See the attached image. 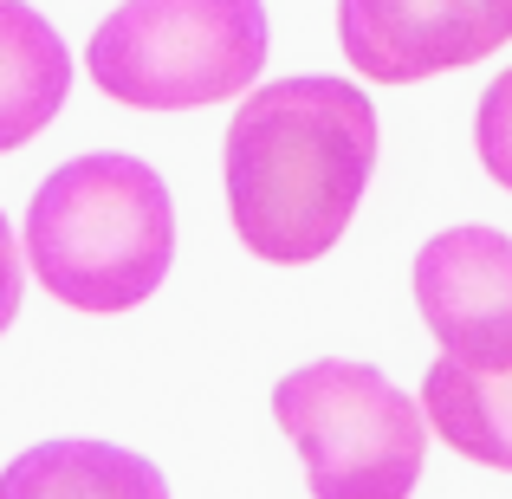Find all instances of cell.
Instances as JSON below:
<instances>
[{
	"label": "cell",
	"instance_id": "cell-3",
	"mask_svg": "<svg viewBox=\"0 0 512 499\" xmlns=\"http://www.w3.org/2000/svg\"><path fill=\"white\" fill-rule=\"evenodd\" d=\"M266 72L260 0H124L91 33V78L130 111H201Z\"/></svg>",
	"mask_w": 512,
	"mask_h": 499
},
{
	"label": "cell",
	"instance_id": "cell-9",
	"mask_svg": "<svg viewBox=\"0 0 512 499\" xmlns=\"http://www.w3.org/2000/svg\"><path fill=\"white\" fill-rule=\"evenodd\" d=\"M422 409L454 454L512 474V370H467L454 357H435L422 376Z\"/></svg>",
	"mask_w": 512,
	"mask_h": 499
},
{
	"label": "cell",
	"instance_id": "cell-1",
	"mask_svg": "<svg viewBox=\"0 0 512 499\" xmlns=\"http://www.w3.org/2000/svg\"><path fill=\"white\" fill-rule=\"evenodd\" d=\"M376 169V111L350 78H273L227 124V221L240 247L305 266L344 240Z\"/></svg>",
	"mask_w": 512,
	"mask_h": 499
},
{
	"label": "cell",
	"instance_id": "cell-11",
	"mask_svg": "<svg viewBox=\"0 0 512 499\" xmlns=\"http://www.w3.org/2000/svg\"><path fill=\"white\" fill-rule=\"evenodd\" d=\"M20 292H26V266H20V240H13L7 214H0V331L20 318Z\"/></svg>",
	"mask_w": 512,
	"mask_h": 499
},
{
	"label": "cell",
	"instance_id": "cell-7",
	"mask_svg": "<svg viewBox=\"0 0 512 499\" xmlns=\"http://www.w3.org/2000/svg\"><path fill=\"white\" fill-rule=\"evenodd\" d=\"M72 91V52L26 0H0V150H20L59 117Z\"/></svg>",
	"mask_w": 512,
	"mask_h": 499
},
{
	"label": "cell",
	"instance_id": "cell-4",
	"mask_svg": "<svg viewBox=\"0 0 512 499\" xmlns=\"http://www.w3.org/2000/svg\"><path fill=\"white\" fill-rule=\"evenodd\" d=\"M273 415L305 461L312 499H409L428 454V409L376 363L318 357L273 389Z\"/></svg>",
	"mask_w": 512,
	"mask_h": 499
},
{
	"label": "cell",
	"instance_id": "cell-10",
	"mask_svg": "<svg viewBox=\"0 0 512 499\" xmlns=\"http://www.w3.org/2000/svg\"><path fill=\"white\" fill-rule=\"evenodd\" d=\"M474 150H480V163H487V175L512 195V72H500L487 85V98H480V111H474Z\"/></svg>",
	"mask_w": 512,
	"mask_h": 499
},
{
	"label": "cell",
	"instance_id": "cell-6",
	"mask_svg": "<svg viewBox=\"0 0 512 499\" xmlns=\"http://www.w3.org/2000/svg\"><path fill=\"white\" fill-rule=\"evenodd\" d=\"M344 59L376 85L480 65L512 39V0H338Z\"/></svg>",
	"mask_w": 512,
	"mask_h": 499
},
{
	"label": "cell",
	"instance_id": "cell-8",
	"mask_svg": "<svg viewBox=\"0 0 512 499\" xmlns=\"http://www.w3.org/2000/svg\"><path fill=\"white\" fill-rule=\"evenodd\" d=\"M0 499H169L156 461L111 441H39L0 474Z\"/></svg>",
	"mask_w": 512,
	"mask_h": 499
},
{
	"label": "cell",
	"instance_id": "cell-5",
	"mask_svg": "<svg viewBox=\"0 0 512 499\" xmlns=\"http://www.w3.org/2000/svg\"><path fill=\"white\" fill-rule=\"evenodd\" d=\"M409 286L441 357L467 370H512V240L500 227H441L422 240Z\"/></svg>",
	"mask_w": 512,
	"mask_h": 499
},
{
	"label": "cell",
	"instance_id": "cell-2",
	"mask_svg": "<svg viewBox=\"0 0 512 499\" xmlns=\"http://www.w3.org/2000/svg\"><path fill=\"white\" fill-rule=\"evenodd\" d=\"M26 260L72 312H130L175 266V201L137 156H72L26 208Z\"/></svg>",
	"mask_w": 512,
	"mask_h": 499
}]
</instances>
